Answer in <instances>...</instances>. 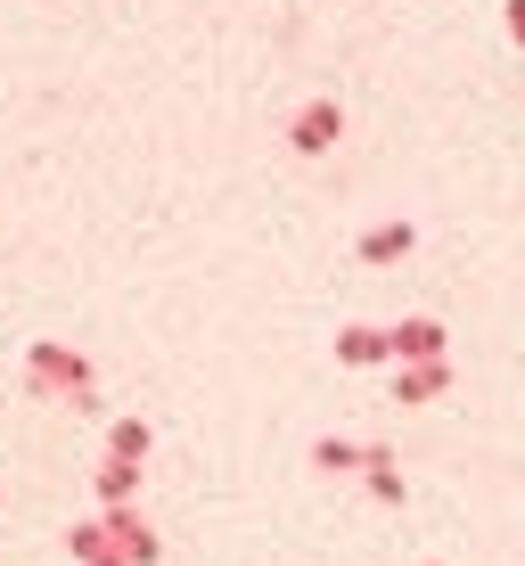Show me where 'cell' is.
Returning a JSON list of instances; mask_svg holds the SVG:
<instances>
[{
  "instance_id": "obj_1",
  "label": "cell",
  "mask_w": 525,
  "mask_h": 566,
  "mask_svg": "<svg viewBox=\"0 0 525 566\" xmlns=\"http://www.w3.org/2000/svg\"><path fill=\"white\" fill-rule=\"evenodd\" d=\"M25 378H33V395H91V361L66 354V345H33Z\"/></svg>"
},
{
  "instance_id": "obj_2",
  "label": "cell",
  "mask_w": 525,
  "mask_h": 566,
  "mask_svg": "<svg viewBox=\"0 0 525 566\" xmlns=\"http://www.w3.org/2000/svg\"><path fill=\"white\" fill-rule=\"evenodd\" d=\"M337 140H345V107L337 99H304L296 124H287V148H296V156H328Z\"/></svg>"
},
{
  "instance_id": "obj_3",
  "label": "cell",
  "mask_w": 525,
  "mask_h": 566,
  "mask_svg": "<svg viewBox=\"0 0 525 566\" xmlns=\"http://www.w3.org/2000/svg\"><path fill=\"white\" fill-rule=\"evenodd\" d=\"M337 361H345V369H378V361H395V328L345 321V328H337Z\"/></svg>"
},
{
  "instance_id": "obj_4",
  "label": "cell",
  "mask_w": 525,
  "mask_h": 566,
  "mask_svg": "<svg viewBox=\"0 0 525 566\" xmlns=\"http://www.w3.org/2000/svg\"><path fill=\"white\" fill-rule=\"evenodd\" d=\"M99 525H107V542H115V551H124L132 566H157V534H148V525L132 517V510H107Z\"/></svg>"
},
{
  "instance_id": "obj_5",
  "label": "cell",
  "mask_w": 525,
  "mask_h": 566,
  "mask_svg": "<svg viewBox=\"0 0 525 566\" xmlns=\"http://www.w3.org/2000/svg\"><path fill=\"white\" fill-rule=\"evenodd\" d=\"M395 354L402 361H443V321H427V312L419 321H395Z\"/></svg>"
},
{
  "instance_id": "obj_6",
  "label": "cell",
  "mask_w": 525,
  "mask_h": 566,
  "mask_svg": "<svg viewBox=\"0 0 525 566\" xmlns=\"http://www.w3.org/2000/svg\"><path fill=\"white\" fill-rule=\"evenodd\" d=\"M419 247V230L411 222H378V230H361V263H402Z\"/></svg>"
},
{
  "instance_id": "obj_7",
  "label": "cell",
  "mask_w": 525,
  "mask_h": 566,
  "mask_svg": "<svg viewBox=\"0 0 525 566\" xmlns=\"http://www.w3.org/2000/svg\"><path fill=\"white\" fill-rule=\"evenodd\" d=\"M443 386H452V361H411V369L395 378V395H402V402H435Z\"/></svg>"
},
{
  "instance_id": "obj_8",
  "label": "cell",
  "mask_w": 525,
  "mask_h": 566,
  "mask_svg": "<svg viewBox=\"0 0 525 566\" xmlns=\"http://www.w3.org/2000/svg\"><path fill=\"white\" fill-rule=\"evenodd\" d=\"M140 493V460H99V510H132Z\"/></svg>"
},
{
  "instance_id": "obj_9",
  "label": "cell",
  "mask_w": 525,
  "mask_h": 566,
  "mask_svg": "<svg viewBox=\"0 0 525 566\" xmlns=\"http://www.w3.org/2000/svg\"><path fill=\"white\" fill-rule=\"evenodd\" d=\"M66 551L83 558V566H132V558L107 542V525H74V534H66Z\"/></svg>"
},
{
  "instance_id": "obj_10",
  "label": "cell",
  "mask_w": 525,
  "mask_h": 566,
  "mask_svg": "<svg viewBox=\"0 0 525 566\" xmlns=\"http://www.w3.org/2000/svg\"><path fill=\"white\" fill-rule=\"evenodd\" d=\"M361 476H369V493H378V501H402V493H411V484L395 476V460H386L378 443H369V452H361Z\"/></svg>"
},
{
  "instance_id": "obj_11",
  "label": "cell",
  "mask_w": 525,
  "mask_h": 566,
  "mask_svg": "<svg viewBox=\"0 0 525 566\" xmlns=\"http://www.w3.org/2000/svg\"><path fill=\"white\" fill-rule=\"evenodd\" d=\"M107 460H148V419H115L107 427Z\"/></svg>"
},
{
  "instance_id": "obj_12",
  "label": "cell",
  "mask_w": 525,
  "mask_h": 566,
  "mask_svg": "<svg viewBox=\"0 0 525 566\" xmlns=\"http://www.w3.org/2000/svg\"><path fill=\"white\" fill-rule=\"evenodd\" d=\"M313 460H321V468H361V452H354V443H337V436L313 443Z\"/></svg>"
},
{
  "instance_id": "obj_13",
  "label": "cell",
  "mask_w": 525,
  "mask_h": 566,
  "mask_svg": "<svg viewBox=\"0 0 525 566\" xmlns=\"http://www.w3.org/2000/svg\"><path fill=\"white\" fill-rule=\"evenodd\" d=\"M510 42H525V0H510Z\"/></svg>"
}]
</instances>
